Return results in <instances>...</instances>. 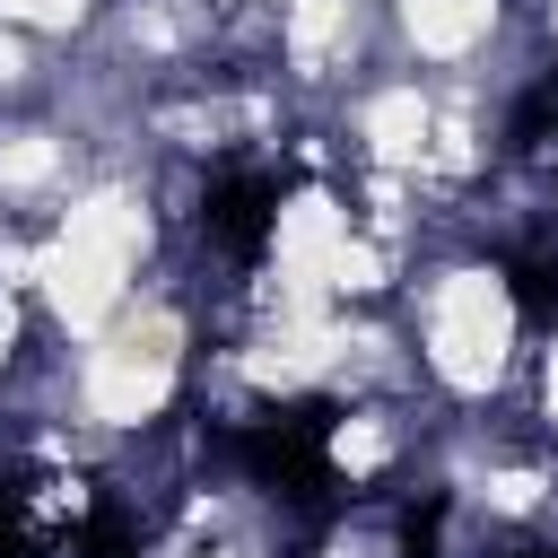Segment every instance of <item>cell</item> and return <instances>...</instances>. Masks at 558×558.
<instances>
[{
  "label": "cell",
  "instance_id": "cell-1",
  "mask_svg": "<svg viewBox=\"0 0 558 558\" xmlns=\"http://www.w3.org/2000/svg\"><path fill=\"white\" fill-rule=\"evenodd\" d=\"M235 453L253 462V480L288 506H323L331 497V418L323 410H270L235 436Z\"/></svg>",
  "mask_w": 558,
  "mask_h": 558
},
{
  "label": "cell",
  "instance_id": "cell-3",
  "mask_svg": "<svg viewBox=\"0 0 558 558\" xmlns=\"http://www.w3.org/2000/svg\"><path fill=\"white\" fill-rule=\"evenodd\" d=\"M514 558H558V549H514Z\"/></svg>",
  "mask_w": 558,
  "mask_h": 558
},
{
  "label": "cell",
  "instance_id": "cell-2",
  "mask_svg": "<svg viewBox=\"0 0 558 558\" xmlns=\"http://www.w3.org/2000/svg\"><path fill=\"white\" fill-rule=\"evenodd\" d=\"M270 209H279V183H270V174H227V183H209L201 227H209V244H218L227 262H253L262 235H270Z\"/></svg>",
  "mask_w": 558,
  "mask_h": 558
}]
</instances>
